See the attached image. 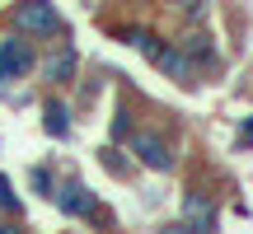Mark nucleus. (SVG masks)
I'll return each instance as SVG.
<instances>
[{"label": "nucleus", "mask_w": 253, "mask_h": 234, "mask_svg": "<svg viewBox=\"0 0 253 234\" xmlns=\"http://www.w3.org/2000/svg\"><path fill=\"white\" fill-rule=\"evenodd\" d=\"M33 66H38L33 42H24V38H0V99H5V80H24Z\"/></svg>", "instance_id": "f03ea898"}, {"label": "nucleus", "mask_w": 253, "mask_h": 234, "mask_svg": "<svg viewBox=\"0 0 253 234\" xmlns=\"http://www.w3.org/2000/svg\"><path fill=\"white\" fill-rule=\"evenodd\" d=\"M183 9H188L192 19H202V14H207V0H183Z\"/></svg>", "instance_id": "4468645a"}, {"label": "nucleus", "mask_w": 253, "mask_h": 234, "mask_svg": "<svg viewBox=\"0 0 253 234\" xmlns=\"http://www.w3.org/2000/svg\"><path fill=\"white\" fill-rule=\"evenodd\" d=\"M52 197H56V206H61L66 216H94V192L84 188L80 178H66L61 192H52Z\"/></svg>", "instance_id": "20e7f679"}, {"label": "nucleus", "mask_w": 253, "mask_h": 234, "mask_svg": "<svg viewBox=\"0 0 253 234\" xmlns=\"http://www.w3.org/2000/svg\"><path fill=\"white\" fill-rule=\"evenodd\" d=\"M188 61H207V66H216V47H211L207 33H192V38H188Z\"/></svg>", "instance_id": "9d476101"}, {"label": "nucleus", "mask_w": 253, "mask_h": 234, "mask_svg": "<svg viewBox=\"0 0 253 234\" xmlns=\"http://www.w3.org/2000/svg\"><path fill=\"white\" fill-rule=\"evenodd\" d=\"M126 126H131V117L118 113V122H113V141H122V136H126Z\"/></svg>", "instance_id": "ddd939ff"}, {"label": "nucleus", "mask_w": 253, "mask_h": 234, "mask_svg": "<svg viewBox=\"0 0 253 234\" xmlns=\"http://www.w3.org/2000/svg\"><path fill=\"white\" fill-rule=\"evenodd\" d=\"M47 131H52L56 141L71 136V108H66L61 99H47Z\"/></svg>", "instance_id": "6e6552de"}, {"label": "nucleus", "mask_w": 253, "mask_h": 234, "mask_svg": "<svg viewBox=\"0 0 253 234\" xmlns=\"http://www.w3.org/2000/svg\"><path fill=\"white\" fill-rule=\"evenodd\" d=\"M131 155L145 164V169H160V173H164V169H173V155H169V145H164L155 131H136V136H131Z\"/></svg>", "instance_id": "7ed1b4c3"}, {"label": "nucleus", "mask_w": 253, "mask_h": 234, "mask_svg": "<svg viewBox=\"0 0 253 234\" xmlns=\"http://www.w3.org/2000/svg\"><path fill=\"white\" fill-rule=\"evenodd\" d=\"M28 183H33V192H38V197H47V201H52V192H56V173L47 169V164H38V169L28 173Z\"/></svg>", "instance_id": "9b49d317"}, {"label": "nucleus", "mask_w": 253, "mask_h": 234, "mask_svg": "<svg viewBox=\"0 0 253 234\" xmlns=\"http://www.w3.org/2000/svg\"><path fill=\"white\" fill-rule=\"evenodd\" d=\"M75 71H80V52H75V47H56V52L42 61V75H47L52 84H66V80H75Z\"/></svg>", "instance_id": "39448f33"}, {"label": "nucleus", "mask_w": 253, "mask_h": 234, "mask_svg": "<svg viewBox=\"0 0 253 234\" xmlns=\"http://www.w3.org/2000/svg\"><path fill=\"white\" fill-rule=\"evenodd\" d=\"M211 225H216V201H207V197H188V201H183V225L173 230V234L211 230Z\"/></svg>", "instance_id": "423d86ee"}, {"label": "nucleus", "mask_w": 253, "mask_h": 234, "mask_svg": "<svg viewBox=\"0 0 253 234\" xmlns=\"http://www.w3.org/2000/svg\"><path fill=\"white\" fill-rule=\"evenodd\" d=\"M155 66H160V71H169L178 84H192V61H188V52H183V47H164V42H160Z\"/></svg>", "instance_id": "0eeeda50"}, {"label": "nucleus", "mask_w": 253, "mask_h": 234, "mask_svg": "<svg viewBox=\"0 0 253 234\" xmlns=\"http://www.w3.org/2000/svg\"><path fill=\"white\" fill-rule=\"evenodd\" d=\"M0 211H5V216H19V197H14V183H9L5 173H0Z\"/></svg>", "instance_id": "f8f14e48"}, {"label": "nucleus", "mask_w": 253, "mask_h": 234, "mask_svg": "<svg viewBox=\"0 0 253 234\" xmlns=\"http://www.w3.org/2000/svg\"><path fill=\"white\" fill-rule=\"evenodd\" d=\"M122 38H126V42H131V47H136L141 56H150V61H155V52H160V38H155L150 28H126Z\"/></svg>", "instance_id": "1a4fd4ad"}, {"label": "nucleus", "mask_w": 253, "mask_h": 234, "mask_svg": "<svg viewBox=\"0 0 253 234\" xmlns=\"http://www.w3.org/2000/svg\"><path fill=\"white\" fill-rule=\"evenodd\" d=\"M14 28L28 33V38H52V33H61V14L52 9V0H19Z\"/></svg>", "instance_id": "f257e3e1"}, {"label": "nucleus", "mask_w": 253, "mask_h": 234, "mask_svg": "<svg viewBox=\"0 0 253 234\" xmlns=\"http://www.w3.org/2000/svg\"><path fill=\"white\" fill-rule=\"evenodd\" d=\"M239 145H244V150H249V145H253V117H249V122H244V131H239Z\"/></svg>", "instance_id": "2eb2a0df"}]
</instances>
